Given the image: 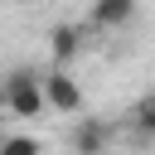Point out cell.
<instances>
[{
  "label": "cell",
  "instance_id": "5b68a950",
  "mask_svg": "<svg viewBox=\"0 0 155 155\" xmlns=\"http://www.w3.org/2000/svg\"><path fill=\"white\" fill-rule=\"evenodd\" d=\"M131 131H136V136H145V140L155 136V92H150V97H140V102L131 107Z\"/></svg>",
  "mask_w": 155,
  "mask_h": 155
},
{
  "label": "cell",
  "instance_id": "8992f818",
  "mask_svg": "<svg viewBox=\"0 0 155 155\" xmlns=\"http://www.w3.org/2000/svg\"><path fill=\"white\" fill-rule=\"evenodd\" d=\"M0 155H44L34 136H0Z\"/></svg>",
  "mask_w": 155,
  "mask_h": 155
},
{
  "label": "cell",
  "instance_id": "ba28073f",
  "mask_svg": "<svg viewBox=\"0 0 155 155\" xmlns=\"http://www.w3.org/2000/svg\"><path fill=\"white\" fill-rule=\"evenodd\" d=\"M121 5H131V10H136V0H121Z\"/></svg>",
  "mask_w": 155,
  "mask_h": 155
},
{
  "label": "cell",
  "instance_id": "7a4b0ae2",
  "mask_svg": "<svg viewBox=\"0 0 155 155\" xmlns=\"http://www.w3.org/2000/svg\"><path fill=\"white\" fill-rule=\"evenodd\" d=\"M44 97H48V111H63V116H82V107H87L82 82L68 68H44Z\"/></svg>",
  "mask_w": 155,
  "mask_h": 155
},
{
  "label": "cell",
  "instance_id": "6da1fadb",
  "mask_svg": "<svg viewBox=\"0 0 155 155\" xmlns=\"http://www.w3.org/2000/svg\"><path fill=\"white\" fill-rule=\"evenodd\" d=\"M0 87H5V111H10V116L34 121V116H44V111H48V97H44V73H39V68H15Z\"/></svg>",
  "mask_w": 155,
  "mask_h": 155
},
{
  "label": "cell",
  "instance_id": "52a82bcc",
  "mask_svg": "<svg viewBox=\"0 0 155 155\" xmlns=\"http://www.w3.org/2000/svg\"><path fill=\"white\" fill-rule=\"evenodd\" d=\"M15 5H39V0H15Z\"/></svg>",
  "mask_w": 155,
  "mask_h": 155
},
{
  "label": "cell",
  "instance_id": "277c9868",
  "mask_svg": "<svg viewBox=\"0 0 155 155\" xmlns=\"http://www.w3.org/2000/svg\"><path fill=\"white\" fill-rule=\"evenodd\" d=\"M78 53H82V29L68 24V19L53 24V29H48V58H53V68H73Z\"/></svg>",
  "mask_w": 155,
  "mask_h": 155
},
{
  "label": "cell",
  "instance_id": "3957f363",
  "mask_svg": "<svg viewBox=\"0 0 155 155\" xmlns=\"http://www.w3.org/2000/svg\"><path fill=\"white\" fill-rule=\"evenodd\" d=\"M107 145H111V121L78 116V126H73V155H107Z\"/></svg>",
  "mask_w": 155,
  "mask_h": 155
}]
</instances>
